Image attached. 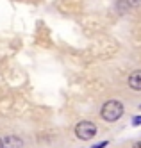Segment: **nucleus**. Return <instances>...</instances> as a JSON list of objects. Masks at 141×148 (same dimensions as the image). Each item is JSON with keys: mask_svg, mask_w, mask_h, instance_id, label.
Masks as SVG:
<instances>
[{"mask_svg": "<svg viewBox=\"0 0 141 148\" xmlns=\"http://www.w3.org/2000/svg\"><path fill=\"white\" fill-rule=\"evenodd\" d=\"M129 88L134 89V91H141V70H134L127 79Z\"/></svg>", "mask_w": 141, "mask_h": 148, "instance_id": "obj_3", "label": "nucleus"}, {"mask_svg": "<svg viewBox=\"0 0 141 148\" xmlns=\"http://www.w3.org/2000/svg\"><path fill=\"white\" fill-rule=\"evenodd\" d=\"M0 148H4V145H2V139H0Z\"/></svg>", "mask_w": 141, "mask_h": 148, "instance_id": "obj_10", "label": "nucleus"}, {"mask_svg": "<svg viewBox=\"0 0 141 148\" xmlns=\"http://www.w3.org/2000/svg\"><path fill=\"white\" fill-rule=\"evenodd\" d=\"M125 112V107H123V103L120 100H107L104 105H102V109H100V116H102V120L107 121V123H113V121H118L123 116Z\"/></svg>", "mask_w": 141, "mask_h": 148, "instance_id": "obj_1", "label": "nucleus"}, {"mask_svg": "<svg viewBox=\"0 0 141 148\" xmlns=\"http://www.w3.org/2000/svg\"><path fill=\"white\" fill-rule=\"evenodd\" d=\"M132 148H141V141H138V143H134V146Z\"/></svg>", "mask_w": 141, "mask_h": 148, "instance_id": "obj_9", "label": "nucleus"}, {"mask_svg": "<svg viewBox=\"0 0 141 148\" xmlns=\"http://www.w3.org/2000/svg\"><path fill=\"white\" fill-rule=\"evenodd\" d=\"M2 145H4V148H21L23 146V141L16 136H6L2 139Z\"/></svg>", "mask_w": 141, "mask_h": 148, "instance_id": "obj_4", "label": "nucleus"}, {"mask_svg": "<svg viewBox=\"0 0 141 148\" xmlns=\"http://www.w3.org/2000/svg\"><path fill=\"white\" fill-rule=\"evenodd\" d=\"M116 9H118L122 14H125V13H129V11L132 9V4L129 2V0H118V2H116Z\"/></svg>", "mask_w": 141, "mask_h": 148, "instance_id": "obj_5", "label": "nucleus"}, {"mask_svg": "<svg viewBox=\"0 0 141 148\" xmlns=\"http://www.w3.org/2000/svg\"><path fill=\"white\" fill-rule=\"evenodd\" d=\"M132 125H141V116H134V118H132Z\"/></svg>", "mask_w": 141, "mask_h": 148, "instance_id": "obj_6", "label": "nucleus"}, {"mask_svg": "<svg viewBox=\"0 0 141 148\" xmlns=\"http://www.w3.org/2000/svg\"><path fill=\"white\" fill-rule=\"evenodd\" d=\"M105 146H107V141H102V143L95 145V146H91V148H105Z\"/></svg>", "mask_w": 141, "mask_h": 148, "instance_id": "obj_7", "label": "nucleus"}, {"mask_svg": "<svg viewBox=\"0 0 141 148\" xmlns=\"http://www.w3.org/2000/svg\"><path fill=\"white\" fill-rule=\"evenodd\" d=\"M96 130L98 129H96V125L93 121L84 120V121H79L77 127H75V136H77L79 139H82V141H89L96 136Z\"/></svg>", "mask_w": 141, "mask_h": 148, "instance_id": "obj_2", "label": "nucleus"}, {"mask_svg": "<svg viewBox=\"0 0 141 148\" xmlns=\"http://www.w3.org/2000/svg\"><path fill=\"white\" fill-rule=\"evenodd\" d=\"M129 2H131V4H132V7H134V5H138V4H141V0H129Z\"/></svg>", "mask_w": 141, "mask_h": 148, "instance_id": "obj_8", "label": "nucleus"}]
</instances>
